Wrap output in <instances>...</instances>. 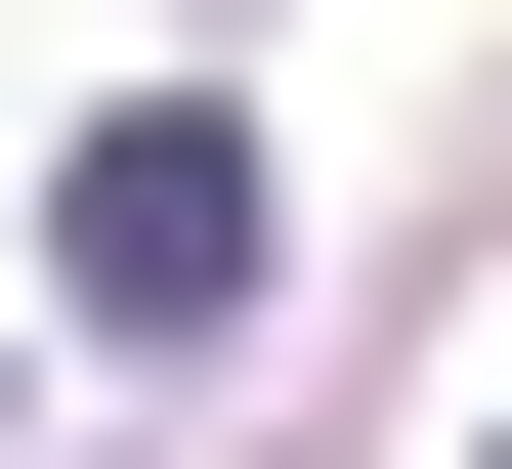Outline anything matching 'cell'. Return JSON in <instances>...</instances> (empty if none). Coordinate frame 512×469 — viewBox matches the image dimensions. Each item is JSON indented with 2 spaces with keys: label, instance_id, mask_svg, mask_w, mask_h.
Listing matches in <instances>:
<instances>
[{
  "label": "cell",
  "instance_id": "cell-1",
  "mask_svg": "<svg viewBox=\"0 0 512 469\" xmlns=\"http://www.w3.org/2000/svg\"><path fill=\"white\" fill-rule=\"evenodd\" d=\"M256 256H299V171H256L214 86H128L86 171H43V342H128V384H214V342H256Z\"/></svg>",
  "mask_w": 512,
  "mask_h": 469
},
{
  "label": "cell",
  "instance_id": "cell-2",
  "mask_svg": "<svg viewBox=\"0 0 512 469\" xmlns=\"http://www.w3.org/2000/svg\"><path fill=\"white\" fill-rule=\"evenodd\" d=\"M470 469H512V427H470Z\"/></svg>",
  "mask_w": 512,
  "mask_h": 469
}]
</instances>
